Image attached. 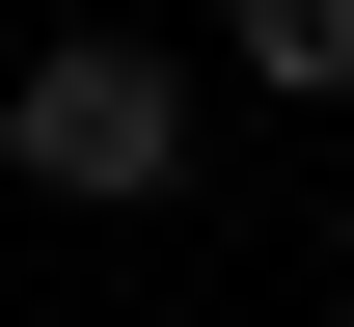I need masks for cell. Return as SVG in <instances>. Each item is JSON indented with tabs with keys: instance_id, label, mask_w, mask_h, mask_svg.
<instances>
[{
	"instance_id": "6da1fadb",
	"label": "cell",
	"mask_w": 354,
	"mask_h": 327,
	"mask_svg": "<svg viewBox=\"0 0 354 327\" xmlns=\"http://www.w3.org/2000/svg\"><path fill=\"white\" fill-rule=\"evenodd\" d=\"M0 164H28L55 218H136V191L191 164V82H164V55H136V28H55L28 82H0Z\"/></svg>"
},
{
	"instance_id": "7a4b0ae2",
	"label": "cell",
	"mask_w": 354,
	"mask_h": 327,
	"mask_svg": "<svg viewBox=\"0 0 354 327\" xmlns=\"http://www.w3.org/2000/svg\"><path fill=\"white\" fill-rule=\"evenodd\" d=\"M245 82H354V0H245Z\"/></svg>"
}]
</instances>
